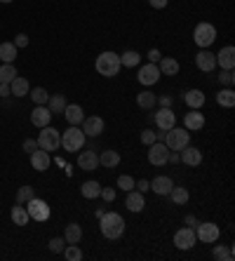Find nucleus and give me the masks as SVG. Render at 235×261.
<instances>
[{"label":"nucleus","instance_id":"nucleus-1","mask_svg":"<svg viewBox=\"0 0 235 261\" xmlns=\"http://www.w3.org/2000/svg\"><path fill=\"white\" fill-rule=\"evenodd\" d=\"M99 231L106 240H118L125 233V219L118 212H103L99 217Z\"/></svg>","mask_w":235,"mask_h":261},{"label":"nucleus","instance_id":"nucleus-2","mask_svg":"<svg viewBox=\"0 0 235 261\" xmlns=\"http://www.w3.org/2000/svg\"><path fill=\"white\" fill-rule=\"evenodd\" d=\"M97 73L99 75H103V78H115L118 73H120V55H115V52H101V55L97 57Z\"/></svg>","mask_w":235,"mask_h":261},{"label":"nucleus","instance_id":"nucleus-3","mask_svg":"<svg viewBox=\"0 0 235 261\" xmlns=\"http://www.w3.org/2000/svg\"><path fill=\"white\" fill-rule=\"evenodd\" d=\"M85 139H87V137H85V132L78 127V125H68L66 132H61V148L68 153L80 151L85 146Z\"/></svg>","mask_w":235,"mask_h":261},{"label":"nucleus","instance_id":"nucleus-4","mask_svg":"<svg viewBox=\"0 0 235 261\" xmlns=\"http://www.w3.org/2000/svg\"><path fill=\"white\" fill-rule=\"evenodd\" d=\"M191 144V134H188L186 127H172L165 132V146H167L169 151H181V148H186Z\"/></svg>","mask_w":235,"mask_h":261},{"label":"nucleus","instance_id":"nucleus-5","mask_svg":"<svg viewBox=\"0 0 235 261\" xmlns=\"http://www.w3.org/2000/svg\"><path fill=\"white\" fill-rule=\"evenodd\" d=\"M38 148H42V151H57L61 146V132L55 127H49V125H45V127H40V134H38Z\"/></svg>","mask_w":235,"mask_h":261},{"label":"nucleus","instance_id":"nucleus-6","mask_svg":"<svg viewBox=\"0 0 235 261\" xmlns=\"http://www.w3.org/2000/svg\"><path fill=\"white\" fill-rule=\"evenodd\" d=\"M193 40L200 49H207L214 40H217V29L212 24H207V21H200V24L193 29Z\"/></svg>","mask_w":235,"mask_h":261},{"label":"nucleus","instance_id":"nucleus-7","mask_svg":"<svg viewBox=\"0 0 235 261\" xmlns=\"http://www.w3.org/2000/svg\"><path fill=\"white\" fill-rule=\"evenodd\" d=\"M195 238L202 240V243H207V245H212L221 238V228H219L214 221H205V224L198 221V226H195Z\"/></svg>","mask_w":235,"mask_h":261},{"label":"nucleus","instance_id":"nucleus-8","mask_svg":"<svg viewBox=\"0 0 235 261\" xmlns=\"http://www.w3.org/2000/svg\"><path fill=\"white\" fill-rule=\"evenodd\" d=\"M195 243H198V238H195V228L193 226H184V228H179V231L174 233V247L176 249H191L195 247Z\"/></svg>","mask_w":235,"mask_h":261},{"label":"nucleus","instance_id":"nucleus-9","mask_svg":"<svg viewBox=\"0 0 235 261\" xmlns=\"http://www.w3.org/2000/svg\"><path fill=\"white\" fill-rule=\"evenodd\" d=\"M26 210H29V217L33 221H47L49 219V205L45 200H40V198H31L26 202Z\"/></svg>","mask_w":235,"mask_h":261},{"label":"nucleus","instance_id":"nucleus-10","mask_svg":"<svg viewBox=\"0 0 235 261\" xmlns=\"http://www.w3.org/2000/svg\"><path fill=\"white\" fill-rule=\"evenodd\" d=\"M169 158V148L165 146V141H155V144L148 146V163L160 167V165H167Z\"/></svg>","mask_w":235,"mask_h":261},{"label":"nucleus","instance_id":"nucleus-11","mask_svg":"<svg viewBox=\"0 0 235 261\" xmlns=\"http://www.w3.org/2000/svg\"><path fill=\"white\" fill-rule=\"evenodd\" d=\"M153 122H155L158 129H163V132H167V129H172L176 125V113L172 109H160L153 113Z\"/></svg>","mask_w":235,"mask_h":261},{"label":"nucleus","instance_id":"nucleus-12","mask_svg":"<svg viewBox=\"0 0 235 261\" xmlns=\"http://www.w3.org/2000/svg\"><path fill=\"white\" fill-rule=\"evenodd\" d=\"M137 80L141 83L144 87H151V85H155L158 80H160V68H158V64H146V66H141L139 68V75H137Z\"/></svg>","mask_w":235,"mask_h":261},{"label":"nucleus","instance_id":"nucleus-13","mask_svg":"<svg viewBox=\"0 0 235 261\" xmlns=\"http://www.w3.org/2000/svg\"><path fill=\"white\" fill-rule=\"evenodd\" d=\"M195 66L202 73H212L217 68V55H212L210 49H200L198 55H195Z\"/></svg>","mask_w":235,"mask_h":261},{"label":"nucleus","instance_id":"nucleus-14","mask_svg":"<svg viewBox=\"0 0 235 261\" xmlns=\"http://www.w3.org/2000/svg\"><path fill=\"white\" fill-rule=\"evenodd\" d=\"M83 132H85V137H99V134L103 132V127H106V122H103V118H99V116H90V118H85L83 122Z\"/></svg>","mask_w":235,"mask_h":261},{"label":"nucleus","instance_id":"nucleus-15","mask_svg":"<svg viewBox=\"0 0 235 261\" xmlns=\"http://www.w3.org/2000/svg\"><path fill=\"white\" fill-rule=\"evenodd\" d=\"M179 155H181V163L188 165V167H198V165H202V151L195 148V146H191V144H188L186 148H181Z\"/></svg>","mask_w":235,"mask_h":261},{"label":"nucleus","instance_id":"nucleus-16","mask_svg":"<svg viewBox=\"0 0 235 261\" xmlns=\"http://www.w3.org/2000/svg\"><path fill=\"white\" fill-rule=\"evenodd\" d=\"M184 127L188 129V132H198V129L205 127V116L200 113V109H191L184 116Z\"/></svg>","mask_w":235,"mask_h":261},{"label":"nucleus","instance_id":"nucleus-17","mask_svg":"<svg viewBox=\"0 0 235 261\" xmlns=\"http://www.w3.org/2000/svg\"><path fill=\"white\" fill-rule=\"evenodd\" d=\"M217 66H221V71H233L235 68V47L233 45L221 47V52L217 55Z\"/></svg>","mask_w":235,"mask_h":261},{"label":"nucleus","instance_id":"nucleus-18","mask_svg":"<svg viewBox=\"0 0 235 261\" xmlns=\"http://www.w3.org/2000/svg\"><path fill=\"white\" fill-rule=\"evenodd\" d=\"M49 163H52V158H49L47 151H42V148H36V151L31 153V167H33L36 172L49 170Z\"/></svg>","mask_w":235,"mask_h":261},{"label":"nucleus","instance_id":"nucleus-19","mask_svg":"<svg viewBox=\"0 0 235 261\" xmlns=\"http://www.w3.org/2000/svg\"><path fill=\"white\" fill-rule=\"evenodd\" d=\"M125 207L129 210V212H141L146 207V200H144V193H139L137 189H132V191H127V198H125Z\"/></svg>","mask_w":235,"mask_h":261},{"label":"nucleus","instance_id":"nucleus-20","mask_svg":"<svg viewBox=\"0 0 235 261\" xmlns=\"http://www.w3.org/2000/svg\"><path fill=\"white\" fill-rule=\"evenodd\" d=\"M61 116L66 118L68 125H80V122L85 120V111H83L80 103H66V109H64Z\"/></svg>","mask_w":235,"mask_h":261},{"label":"nucleus","instance_id":"nucleus-21","mask_svg":"<svg viewBox=\"0 0 235 261\" xmlns=\"http://www.w3.org/2000/svg\"><path fill=\"white\" fill-rule=\"evenodd\" d=\"M78 167L85 172H92L99 167V155L94 151H80L78 155Z\"/></svg>","mask_w":235,"mask_h":261},{"label":"nucleus","instance_id":"nucleus-22","mask_svg":"<svg viewBox=\"0 0 235 261\" xmlns=\"http://www.w3.org/2000/svg\"><path fill=\"white\" fill-rule=\"evenodd\" d=\"M49 120H52V111L47 106H36L33 113H31V122L36 127H45V125H49Z\"/></svg>","mask_w":235,"mask_h":261},{"label":"nucleus","instance_id":"nucleus-23","mask_svg":"<svg viewBox=\"0 0 235 261\" xmlns=\"http://www.w3.org/2000/svg\"><path fill=\"white\" fill-rule=\"evenodd\" d=\"M184 101H186L188 109H202L207 97L202 94V90H188L186 94H184Z\"/></svg>","mask_w":235,"mask_h":261},{"label":"nucleus","instance_id":"nucleus-24","mask_svg":"<svg viewBox=\"0 0 235 261\" xmlns=\"http://www.w3.org/2000/svg\"><path fill=\"white\" fill-rule=\"evenodd\" d=\"M172 186H174V181H172L169 176H155V179L151 181V191L158 193V195H169Z\"/></svg>","mask_w":235,"mask_h":261},{"label":"nucleus","instance_id":"nucleus-25","mask_svg":"<svg viewBox=\"0 0 235 261\" xmlns=\"http://www.w3.org/2000/svg\"><path fill=\"white\" fill-rule=\"evenodd\" d=\"M158 68H160V75H176L179 73V61L174 57H163L158 61Z\"/></svg>","mask_w":235,"mask_h":261},{"label":"nucleus","instance_id":"nucleus-26","mask_svg":"<svg viewBox=\"0 0 235 261\" xmlns=\"http://www.w3.org/2000/svg\"><path fill=\"white\" fill-rule=\"evenodd\" d=\"M66 97L64 94H49L47 99V109L52 111V116H61L64 113V109H66Z\"/></svg>","mask_w":235,"mask_h":261},{"label":"nucleus","instance_id":"nucleus-27","mask_svg":"<svg viewBox=\"0 0 235 261\" xmlns=\"http://www.w3.org/2000/svg\"><path fill=\"white\" fill-rule=\"evenodd\" d=\"M80 193H83V198H87V200H94V198H99V193H101V184L90 179V181H85L83 186H80Z\"/></svg>","mask_w":235,"mask_h":261},{"label":"nucleus","instance_id":"nucleus-28","mask_svg":"<svg viewBox=\"0 0 235 261\" xmlns=\"http://www.w3.org/2000/svg\"><path fill=\"white\" fill-rule=\"evenodd\" d=\"M99 165H103L106 170H111V167H118V165H120V153L113 151V148L103 151L101 155H99Z\"/></svg>","mask_w":235,"mask_h":261},{"label":"nucleus","instance_id":"nucleus-29","mask_svg":"<svg viewBox=\"0 0 235 261\" xmlns=\"http://www.w3.org/2000/svg\"><path fill=\"white\" fill-rule=\"evenodd\" d=\"M17 52L19 49L14 43H0V61H3V64H14Z\"/></svg>","mask_w":235,"mask_h":261},{"label":"nucleus","instance_id":"nucleus-30","mask_svg":"<svg viewBox=\"0 0 235 261\" xmlns=\"http://www.w3.org/2000/svg\"><path fill=\"white\" fill-rule=\"evenodd\" d=\"M64 240H66L68 245H78L80 240H83V228H80L78 224H68L66 228H64Z\"/></svg>","mask_w":235,"mask_h":261},{"label":"nucleus","instance_id":"nucleus-31","mask_svg":"<svg viewBox=\"0 0 235 261\" xmlns=\"http://www.w3.org/2000/svg\"><path fill=\"white\" fill-rule=\"evenodd\" d=\"M141 64V55H139L137 49H127V52H122L120 55V66L125 68H134Z\"/></svg>","mask_w":235,"mask_h":261},{"label":"nucleus","instance_id":"nucleus-32","mask_svg":"<svg viewBox=\"0 0 235 261\" xmlns=\"http://www.w3.org/2000/svg\"><path fill=\"white\" fill-rule=\"evenodd\" d=\"M155 99H158V94H153V92H148V90H144V92H139L137 94L139 109H144V111H151L153 106H155Z\"/></svg>","mask_w":235,"mask_h":261},{"label":"nucleus","instance_id":"nucleus-33","mask_svg":"<svg viewBox=\"0 0 235 261\" xmlns=\"http://www.w3.org/2000/svg\"><path fill=\"white\" fill-rule=\"evenodd\" d=\"M169 198H172L174 205H186V202L191 200V193H188V189H184V186H172Z\"/></svg>","mask_w":235,"mask_h":261},{"label":"nucleus","instance_id":"nucleus-34","mask_svg":"<svg viewBox=\"0 0 235 261\" xmlns=\"http://www.w3.org/2000/svg\"><path fill=\"white\" fill-rule=\"evenodd\" d=\"M10 90H12L14 97H26L31 92V85H29V80L26 78H14L12 83H10Z\"/></svg>","mask_w":235,"mask_h":261},{"label":"nucleus","instance_id":"nucleus-35","mask_svg":"<svg viewBox=\"0 0 235 261\" xmlns=\"http://www.w3.org/2000/svg\"><path fill=\"white\" fill-rule=\"evenodd\" d=\"M12 221H14V224H17V226H26V224H29V221H31V217H29V210H26L24 205H19V202H17V205L12 207Z\"/></svg>","mask_w":235,"mask_h":261},{"label":"nucleus","instance_id":"nucleus-36","mask_svg":"<svg viewBox=\"0 0 235 261\" xmlns=\"http://www.w3.org/2000/svg\"><path fill=\"white\" fill-rule=\"evenodd\" d=\"M217 103H219V106H223V109H233V106H235V92L230 90V87L221 90L217 94Z\"/></svg>","mask_w":235,"mask_h":261},{"label":"nucleus","instance_id":"nucleus-37","mask_svg":"<svg viewBox=\"0 0 235 261\" xmlns=\"http://www.w3.org/2000/svg\"><path fill=\"white\" fill-rule=\"evenodd\" d=\"M31 99L36 101V106H47V99H49V92L45 87H33V92H29Z\"/></svg>","mask_w":235,"mask_h":261},{"label":"nucleus","instance_id":"nucleus-38","mask_svg":"<svg viewBox=\"0 0 235 261\" xmlns=\"http://www.w3.org/2000/svg\"><path fill=\"white\" fill-rule=\"evenodd\" d=\"M17 78V68H14V64H3L0 66V83H12V80Z\"/></svg>","mask_w":235,"mask_h":261},{"label":"nucleus","instance_id":"nucleus-39","mask_svg":"<svg viewBox=\"0 0 235 261\" xmlns=\"http://www.w3.org/2000/svg\"><path fill=\"white\" fill-rule=\"evenodd\" d=\"M212 256L217 261H233V249L226 247V245H217L214 252H212Z\"/></svg>","mask_w":235,"mask_h":261},{"label":"nucleus","instance_id":"nucleus-40","mask_svg":"<svg viewBox=\"0 0 235 261\" xmlns=\"http://www.w3.org/2000/svg\"><path fill=\"white\" fill-rule=\"evenodd\" d=\"M61 254L66 256L68 261H80V259H83V249H80L78 245H68L66 243V247H64V252H61Z\"/></svg>","mask_w":235,"mask_h":261},{"label":"nucleus","instance_id":"nucleus-41","mask_svg":"<svg viewBox=\"0 0 235 261\" xmlns=\"http://www.w3.org/2000/svg\"><path fill=\"white\" fill-rule=\"evenodd\" d=\"M31 198H36V193H33V186H21V189L17 191V202H19V205H26Z\"/></svg>","mask_w":235,"mask_h":261},{"label":"nucleus","instance_id":"nucleus-42","mask_svg":"<svg viewBox=\"0 0 235 261\" xmlns=\"http://www.w3.org/2000/svg\"><path fill=\"white\" fill-rule=\"evenodd\" d=\"M134 184H137V181H134V179H132L129 174H120V176H118V189H122L125 193H127V191H132V189H134Z\"/></svg>","mask_w":235,"mask_h":261},{"label":"nucleus","instance_id":"nucleus-43","mask_svg":"<svg viewBox=\"0 0 235 261\" xmlns=\"http://www.w3.org/2000/svg\"><path fill=\"white\" fill-rule=\"evenodd\" d=\"M139 139H141V144H144V146H151V144H155V141H158V137H155V132H153V129L146 127L144 132L139 134Z\"/></svg>","mask_w":235,"mask_h":261},{"label":"nucleus","instance_id":"nucleus-44","mask_svg":"<svg viewBox=\"0 0 235 261\" xmlns=\"http://www.w3.org/2000/svg\"><path fill=\"white\" fill-rule=\"evenodd\" d=\"M219 83H221V85H226V87H233L235 73L233 71H221V73H219Z\"/></svg>","mask_w":235,"mask_h":261},{"label":"nucleus","instance_id":"nucleus-45","mask_svg":"<svg viewBox=\"0 0 235 261\" xmlns=\"http://www.w3.org/2000/svg\"><path fill=\"white\" fill-rule=\"evenodd\" d=\"M64 247H66V240H64V238H52V240H49V249H52L55 254H61Z\"/></svg>","mask_w":235,"mask_h":261},{"label":"nucleus","instance_id":"nucleus-46","mask_svg":"<svg viewBox=\"0 0 235 261\" xmlns=\"http://www.w3.org/2000/svg\"><path fill=\"white\" fill-rule=\"evenodd\" d=\"M14 45H17V49L29 47V36H26V33H19V36L14 38Z\"/></svg>","mask_w":235,"mask_h":261},{"label":"nucleus","instance_id":"nucleus-47","mask_svg":"<svg viewBox=\"0 0 235 261\" xmlns=\"http://www.w3.org/2000/svg\"><path fill=\"white\" fill-rule=\"evenodd\" d=\"M99 198H103L106 202H113V200H115V189H101Z\"/></svg>","mask_w":235,"mask_h":261},{"label":"nucleus","instance_id":"nucleus-48","mask_svg":"<svg viewBox=\"0 0 235 261\" xmlns=\"http://www.w3.org/2000/svg\"><path fill=\"white\" fill-rule=\"evenodd\" d=\"M134 189H137L139 193H146V191H151V181H146V179H141V181L134 184Z\"/></svg>","mask_w":235,"mask_h":261},{"label":"nucleus","instance_id":"nucleus-49","mask_svg":"<svg viewBox=\"0 0 235 261\" xmlns=\"http://www.w3.org/2000/svg\"><path fill=\"white\" fill-rule=\"evenodd\" d=\"M36 148H38V141H36V139H26V141H24V151L29 153V155L36 151Z\"/></svg>","mask_w":235,"mask_h":261},{"label":"nucleus","instance_id":"nucleus-50","mask_svg":"<svg viewBox=\"0 0 235 261\" xmlns=\"http://www.w3.org/2000/svg\"><path fill=\"white\" fill-rule=\"evenodd\" d=\"M163 59V55H160V49H155L153 47L151 52H148V61H151V64H158V61Z\"/></svg>","mask_w":235,"mask_h":261},{"label":"nucleus","instance_id":"nucleus-51","mask_svg":"<svg viewBox=\"0 0 235 261\" xmlns=\"http://www.w3.org/2000/svg\"><path fill=\"white\" fill-rule=\"evenodd\" d=\"M167 3H169V0H148V5H151L153 10H165V7H167Z\"/></svg>","mask_w":235,"mask_h":261},{"label":"nucleus","instance_id":"nucleus-52","mask_svg":"<svg viewBox=\"0 0 235 261\" xmlns=\"http://www.w3.org/2000/svg\"><path fill=\"white\" fill-rule=\"evenodd\" d=\"M155 103H160V109H172V97H158Z\"/></svg>","mask_w":235,"mask_h":261},{"label":"nucleus","instance_id":"nucleus-53","mask_svg":"<svg viewBox=\"0 0 235 261\" xmlns=\"http://www.w3.org/2000/svg\"><path fill=\"white\" fill-rule=\"evenodd\" d=\"M10 94H12L10 85H7V83H0V97H10Z\"/></svg>","mask_w":235,"mask_h":261},{"label":"nucleus","instance_id":"nucleus-54","mask_svg":"<svg viewBox=\"0 0 235 261\" xmlns=\"http://www.w3.org/2000/svg\"><path fill=\"white\" fill-rule=\"evenodd\" d=\"M167 163H181V155H179V151H169V158H167Z\"/></svg>","mask_w":235,"mask_h":261},{"label":"nucleus","instance_id":"nucleus-55","mask_svg":"<svg viewBox=\"0 0 235 261\" xmlns=\"http://www.w3.org/2000/svg\"><path fill=\"white\" fill-rule=\"evenodd\" d=\"M186 226H198V219H195L193 214H188V217H186Z\"/></svg>","mask_w":235,"mask_h":261},{"label":"nucleus","instance_id":"nucleus-56","mask_svg":"<svg viewBox=\"0 0 235 261\" xmlns=\"http://www.w3.org/2000/svg\"><path fill=\"white\" fill-rule=\"evenodd\" d=\"M0 3H5V5H7V3H14V0H0Z\"/></svg>","mask_w":235,"mask_h":261}]
</instances>
